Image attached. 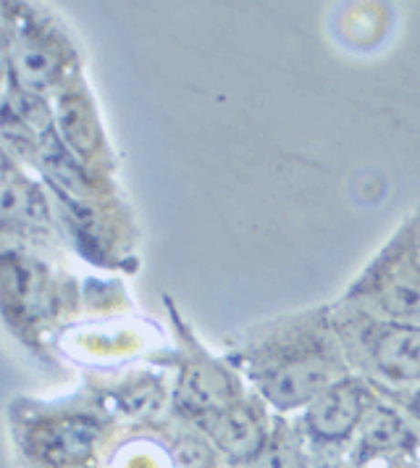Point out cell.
<instances>
[{
    "label": "cell",
    "instance_id": "cell-1",
    "mask_svg": "<svg viewBox=\"0 0 420 468\" xmlns=\"http://www.w3.org/2000/svg\"><path fill=\"white\" fill-rule=\"evenodd\" d=\"M98 440L100 429L95 421L82 416H63L37 426L29 437V447L50 466H77L95 452Z\"/></svg>",
    "mask_w": 420,
    "mask_h": 468
},
{
    "label": "cell",
    "instance_id": "cell-2",
    "mask_svg": "<svg viewBox=\"0 0 420 468\" xmlns=\"http://www.w3.org/2000/svg\"><path fill=\"white\" fill-rule=\"evenodd\" d=\"M329 387H331V363L318 356L281 363L278 368H271L268 377L263 379L266 398L278 408L310 403Z\"/></svg>",
    "mask_w": 420,
    "mask_h": 468
},
{
    "label": "cell",
    "instance_id": "cell-3",
    "mask_svg": "<svg viewBox=\"0 0 420 468\" xmlns=\"http://www.w3.org/2000/svg\"><path fill=\"white\" fill-rule=\"evenodd\" d=\"M368 395L357 382H334L323 389L308 410V424L323 440L347 437L362 419Z\"/></svg>",
    "mask_w": 420,
    "mask_h": 468
},
{
    "label": "cell",
    "instance_id": "cell-4",
    "mask_svg": "<svg viewBox=\"0 0 420 468\" xmlns=\"http://www.w3.org/2000/svg\"><path fill=\"white\" fill-rule=\"evenodd\" d=\"M176 405L192 416H215L231 405V384L218 366L192 363L176 389Z\"/></svg>",
    "mask_w": 420,
    "mask_h": 468
},
{
    "label": "cell",
    "instance_id": "cell-5",
    "mask_svg": "<svg viewBox=\"0 0 420 468\" xmlns=\"http://www.w3.org/2000/svg\"><path fill=\"white\" fill-rule=\"evenodd\" d=\"M215 445L221 447L231 461H247L263 450V421L247 405H229L226 410L208 419Z\"/></svg>",
    "mask_w": 420,
    "mask_h": 468
},
{
    "label": "cell",
    "instance_id": "cell-6",
    "mask_svg": "<svg viewBox=\"0 0 420 468\" xmlns=\"http://www.w3.org/2000/svg\"><path fill=\"white\" fill-rule=\"evenodd\" d=\"M63 66V53L50 37L42 35H24L16 48L11 50V69L21 85L29 90H45L50 87Z\"/></svg>",
    "mask_w": 420,
    "mask_h": 468
},
{
    "label": "cell",
    "instance_id": "cell-7",
    "mask_svg": "<svg viewBox=\"0 0 420 468\" xmlns=\"http://www.w3.org/2000/svg\"><path fill=\"white\" fill-rule=\"evenodd\" d=\"M376 363L397 382L420 379V329L399 324L389 326L376 342Z\"/></svg>",
    "mask_w": 420,
    "mask_h": 468
},
{
    "label": "cell",
    "instance_id": "cell-8",
    "mask_svg": "<svg viewBox=\"0 0 420 468\" xmlns=\"http://www.w3.org/2000/svg\"><path fill=\"white\" fill-rule=\"evenodd\" d=\"M0 211L8 221H45L47 208L40 190L19 176L11 161L3 166V187H0Z\"/></svg>",
    "mask_w": 420,
    "mask_h": 468
},
{
    "label": "cell",
    "instance_id": "cell-9",
    "mask_svg": "<svg viewBox=\"0 0 420 468\" xmlns=\"http://www.w3.org/2000/svg\"><path fill=\"white\" fill-rule=\"evenodd\" d=\"M58 124H61L66 143L79 153H92L100 145V129L95 113L89 111L82 95H66L58 106Z\"/></svg>",
    "mask_w": 420,
    "mask_h": 468
},
{
    "label": "cell",
    "instance_id": "cell-10",
    "mask_svg": "<svg viewBox=\"0 0 420 468\" xmlns=\"http://www.w3.org/2000/svg\"><path fill=\"white\" fill-rule=\"evenodd\" d=\"M407 442V429L399 421L392 410L376 408L362 426L360 434V452L362 455H376V452H389Z\"/></svg>",
    "mask_w": 420,
    "mask_h": 468
},
{
    "label": "cell",
    "instance_id": "cell-11",
    "mask_svg": "<svg viewBox=\"0 0 420 468\" xmlns=\"http://www.w3.org/2000/svg\"><path fill=\"white\" fill-rule=\"evenodd\" d=\"M40 148L45 166L63 187H68V190L82 187V171L74 164V158L68 155V150L63 148V140L53 129H45V134H40Z\"/></svg>",
    "mask_w": 420,
    "mask_h": 468
},
{
    "label": "cell",
    "instance_id": "cell-12",
    "mask_svg": "<svg viewBox=\"0 0 420 468\" xmlns=\"http://www.w3.org/2000/svg\"><path fill=\"white\" fill-rule=\"evenodd\" d=\"M383 308L394 316L420 314V271H402L383 290Z\"/></svg>",
    "mask_w": 420,
    "mask_h": 468
},
{
    "label": "cell",
    "instance_id": "cell-13",
    "mask_svg": "<svg viewBox=\"0 0 420 468\" xmlns=\"http://www.w3.org/2000/svg\"><path fill=\"white\" fill-rule=\"evenodd\" d=\"M8 106H16V119L26 122L29 127L50 129V113H47V108H45V103L37 95L21 92V95L8 101Z\"/></svg>",
    "mask_w": 420,
    "mask_h": 468
},
{
    "label": "cell",
    "instance_id": "cell-14",
    "mask_svg": "<svg viewBox=\"0 0 420 468\" xmlns=\"http://www.w3.org/2000/svg\"><path fill=\"white\" fill-rule=\"evenodd\" d=\"M263 468H294L292 458L278 447V450H273L266 455V461H263Z\"/></svg>",
    "mask_w": 420,
    "mask_h": 468
},
{
    "label": "cell",
    "instance_id": "cell-15",
    "mask_svg": "<svg viewBox=\"0 0 420 468\" xmlns=\"http://www.w3.org/2000/svg\"><path fill=\"white\" fill-rule=\"evenodd\" d=\"M413 408H415V413H418V416H420V395H418V398H415V403H413Z\"/></svg>",
    "mask_w": 420,
    "mask_h": 468
}]
</instances>
